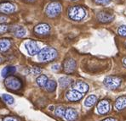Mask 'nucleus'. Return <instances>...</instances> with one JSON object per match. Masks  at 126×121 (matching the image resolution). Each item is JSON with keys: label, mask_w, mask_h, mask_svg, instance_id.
<instances>
[{"label": "nucleus", "mask_w": 126, "mask_h": 121, "mask_svg": "<svg viewBox=\"0 0 126 121\" xmlns=\"http://www.w3.org/2000/svg\"><path fill=\"white\" fill-rule=\"evenodd\" d=\"M63 117L66 121H74L78 117V113L73 108H68L65 110V113Z\"/></svg>", "instance_id": "14"}, {"label": "nucleus", "mask_w": 126, "mask_h": 121, "mask_svg": "<svg viewBox=\"0 0 126 121\" xmlns=\"http://www.w3.org/2000/svg\"><path fill=\"white\" fill-rule=\"evenodd\" d=\"M56 82L55 81V80H48V81L46 82L45 86H44V88H45L46 91H49V92H52V91H54L55 90V88H56Z\"/></svg>", "instance_id": "20"}, {"label": "nucleus", "mask_w": 126, "mask_h": 121, "mask_svg": "<svg viewBox=\"0 0 126 121\" xmlns=\"http://www.w3.org/2000/svg\"><path fill=\"white\" fill-rule=\"evenodd\" d=\"M3 99L4 100V102H6V103L10 104V105H11V104H13L15 102V99L13 98L11 96H10V95L3 94Z\"/></svg>", "instance_id": "23"}, {"label": "nucleus", "mask_w": 126, "mask_h": 121, "mask_svg": "<svg viewBox=\"0 0 126 121\" xmlns=\"http://www.w3.org/2000/svg\"><path fill=\"white\" fill-rule=\"evenodd\" d=\"M3 121H19V120L17 119L14 118V117H5Z\"/></svg>", "instance_id": "30"}, {"label": "nucleus", "mask_w": 126, "mask_h": 121, "mask_svg": "<svg viewBox=\"0 0 126 121\" xmlns=\"http://www.w3.org/2000/svg\"><path fill=\"white\" fill-rule=\"evenodd\" d=\"M3 62V58H2V57H0V64Z\"/></svg>", "instance_id": "34"}, {"label": "nucleus", "mask_w": 126, "mask_h": 121, "mask_svg": "<svg viewBox=\"0 0 126 121\" xmlns=\"http://www.w3.org/2000/svg\"><path fill=\"white\" fill-rule=\"evenodd\" d=\"M66 97L71 102H77V101H79L80 99H82L83 94L75 91V90H70V91H68L66 92Z\"/></svg>", "instance_id": "13"}, {"label": "nucleus", "mask_w": 126, "mask_h": 121, "mask_svg": "<svg viewBox=\"0 0 126 121\" xmlns=\"http://www.w3.org/2000/svg\"><path fill=\"white\" fill-rule=\"evenodd\" d=\"M72 81H73V80H72L70 77H67V76L62 77V78H60V80H59V83H60V86L62 88H66L72 83Z\"/></svg>", "instance_id": "19"}, {"label": "nucleus", "mask_w": 126, "mask_h": 121, "mask_svg": "<svg viewBox=\"0 0 126 121\" xmlns=\"http://www.w3.org/2000/svg\"><path fill=\"white\" fill-rule=\"evenodd\" d=\"M57 57V51L50 47H45L38 52V58L41 62H50Z\"/></svg>", "instance_id": "1"}, {"label": "nucleus", "mask_w": 126, "mask_h": 121, "mask_svg": "<svg viewBox=\"0 0 126 121\" xmlns=\"http://www.w3.org/2000/svg\"><path fill=\"white\" fill-rule=\"evenodd\" d=\"M27 1H33V0H27Z\"/></svg>", "instance_id": "36"}, {"label": "nucleus", "mask_w": 126, "mask_h": 121, "mask_svg": "<svg viewBox=\"0 0 126 121\" xmlns=\"http://www.w3.org/2000/svg\"><path fill=\"white\" fill-rule=\"evenodd\" d=\"M9 21V18L5 14H0V24H3L4 22H7Z\"/></svg>", "instance_id": "29"}, {"label": "nucleus", "mask_w": 126, "mask_h": 121, "mask_svg": "<svg viewBox=\"0 0 126 121\" xmlns=\"http://www.w3.org/2000/svg\"><path fill=\"white\" fill-rule=\"evenodd\" d=\"M11 29V31L14 33V35L16 36V37H23L26 35V31L23 27L21 26H13V27H10Z\"/></svg>", "instance_id": "17"}, {"label": "nucleus", "mask_w": 126, "mask_h": 121, "mask_svg": "<svg viewBox=\"0 0 126 121\" xmlns=\"http://www.w3.org/2000/svg\"><path fill=\"white\" fill-rule=\"evenodd\" d=\"M72 88H73V90H75V91L83 94V93H86L89 91V85L84 81L78 80V81H75L74 83H73Z\"/></svg>", "instance_id": "8"}, {"label": "nucleus", "mask_w": 126, "mask_h": 121, "mask_svg": "<svg viewBox=\"0 0 126 121\" xmlns=\"http://www.w3.org/2000/svg\"><path fill=\"white\" fill-rule=\"evenodd\" d=\"M62 10V3L58 1H53L47 5L45 10V14L48 17L55 18L57 17L61 14Z\"/></svg>", "instance_id": "3"}, {"label": "nucleus", "mask_w": 126, "mask_h": 121, "mask_svg": "<svg viewBox=\"0 0 126 121\" xmlns=\"http://www.w3.org/2000/svg\"><path fill=\"white\" fill-rule=\"evenodd\" d=\"M16 69L14 66H6V67H4L2 69L1 76L3 77H4V78H6V77L10 76V75L16 73Z\"/></svg>", "instance_id": "18"}, {"label": "nucleus", "mask_w": 126, "mask_h": 121, "mask_svg": "<svg viewBox=\"0 0 126 121\" xmlns=\"http://www.w3.org/2000/svg\"><path fill=\"white\" fill-rule=\"evenodd\" d=\"M72 1H77V0H72Z\"/></svg>", "instance_id": "37"}, {"label": "nucleus", "mask_w": 126, "mask_h": 121, "mask_svg": "<svg viewBox=\"0 0 126 121\" xmlns=\"http://www.w3.org/2000/svg\"><path fill=\"white\" fill-rule=\"evenodd\" d=\"M41 72V69H38V67H33L32 68L30 69V73L32 75H37V74H39V73Z\"/></svg>", "instance_id": "28"}, {"label": "nucleus", "mask_w": 126, "mask_h": 121, "mask_svg": "<svg viewBox=\"0 0 126 121\" xmlns=\"http://www.w3.org/2000/svg\"><path fill=\"white\" fill-rule=\"evenodd\" d=\"M118 33L119 36H125L126 37V25H121V26L118 28Z\"/></svg>", "instance_id": "25"}, {"label": "nucleus", "mask_w": 126, "mask_h": 121, "mask_svg": "<svg viewBox=\"0 0 126 121\" xmlns=\"http://www.w3.org/2000/svg\"><path fill=\"white\" fill-rule=\"evenodd\" d=\"M26 47H27V52H28V54L32 55V56L38 54V52L40 51L38 43L35 41L27 42V44H26Z\"/></svg>", "instance_id": "10"}, {"label": "nucleus", "mask_w": 126, "mask_h": 121, "mask_svg": "<svg viewBox=\"0 0 126 121\" xmlns=\"http://www.w3.org/2000/svg\"><path fill=\"white\" fill-rule=\"evenodd\" d=\"M123 64H124V65L126 66V58H125L123 59Z\"/></svg>", "instance_id": "33"}, {"label": "nucleus", "mask_w": 126, "mask_h": 121, "mask_svg": "<svg viewBox=\"0 0 126 121\" xmlns=\"http://www.w3.org/2000/svg\"><path fill=\"white\" fill-rule=\"evenodd\" d=\"M36 81H37V84H38L40 87H44V86H45L46 82L48 81V77L46 76H44V75H41V76H39L37 78Z\"/></svg>", "instance_id": "22"}, {"label": "nucleus", "mask_w": 126, "mask_h": 121, "mask_svg": "<svg viewBox=\"0 0 126 121\" xmlns=\"http://www.w3.org/2000/svg\"><path fill=\"white\" fill-rule=\"evenodd\" d=\"M103 121H116V120H114L113 118H107V119H105Z\"/></svg>", "instance_id": "32"}, {"label": "nucleus", "mask_w": 126, "mask_h": 121, "mask_svg": "<svg viewBox=\"0 0 126 121\" xmlns=\"http://www.w3.org/2000/svg\"><path fill=\"white\" fill-rule=\"evenodd\" d=\"M121 82H122V80L120 77L114 76H109L106 77L103 83H104V85L107 88L114 90L120 87Z\"/></svg>", "instance_id": "5"}, {"label": "nucleus", "mask_w": 126, "mask_h": 121, "mask_svg": "<svg viewBox=\"0 0 126 121\" xmlns=\"http://www.w3.org/2000/svg\"><path fill=\"white\" fill-rule=\"evenodd\" d=\"M53 109H54L53 106H51V107H49V110H53Z\"/></svg>", "instance_id": "35"}, {"label": "nucleus", "mask_w": 126, "mask_h": 121, "mask_svg": "<svg viewBox=\"0 0 126 121\" xmlns=\"http://www.w3.org/2000/svg\"><path fill=\"white\" fill-rule=\"evenodd\" d=\"M94 2L99 5H107L110 3L111 0H94Z\"/></svg>", "instance_id": "27"}, {"label": "nucleus", "mask_w": 126, "mask_h": 121, "mask_svg": "<svg viewBox=\"0 0 126 121\" xmlns=\"http://www.w3.org/2000/svg\"><path fill=\"white\" fill-rule=\"evenodd\" d=\"M96 102H97V97L94 96V95H90V96H89L88 98H86V100H85V102H84V105L86 106V107L90 108V107H92Z\"/></svg>", "instance_id": "21"}, {"label": "nucleus", "mask_w": 126, "mask_h": 121, "mask_svg": "<svg viewBox=\"0 0 126 121\" xmlns=\"http://www.w3.org/2000/svg\"><path fill=\"white\" fill-rule=\"evenodd\" d=\"M114 107H115V109L117 110H118V111L125 109L126 108V96H121L117 98L115 101Z\"/></svg>", "instance_id": "15"}, {"label": "nucleus", "mask_w": 126, "mask_h": 121, "mask_svg": "<svg viewBox=\"0 0 126 121\" xmlns=\"http://www.w3.org/2000/svg\"><path fill=\"white\" fill-rule=\"evenodd\" d=\"M97 20L101 23H109L113 20V15L106 11H101V12L98 13Z\"/></svg>", "instance_id": "12"}, {"label": "nucleus", "mask_w": 126, "mask_h": 121, "mask_svg": "<svg viewBox=\"0 0 126 121\" xmlns=\"http://www.w3.org/2000/svg\"><path fill=\"white\" fill-rule=\"evenodd\" d=\"M76 62L73 58H66L64 61L63 64V69H64L65 73L66 74H71V73L74 72V70L76 69Z\"/></svg>", "instance_id": "6"}, {"label": "nucleus", "mask_w": 126, "mask_h": 121, "mask_svg": "<svg viewBox=\"0 0 126 121\" xmlns=\"http://www.w3.org/2000/svg\"><path fill=\"white\" fill-rule=\"evenodd\" d=\"M52 70L54 71H58L60 70V65H55L52 66Z\"/></svg>", "instance_id": "31"}, {"label": "nucleus", "mask_w": 126, "mask_h": 121, "mask_svg": "<svg viewBox=\"0 0 126 121\" xmlns=\"http://www.w3.org/2000/svg\"><path fill=\"white\" fill-rule=\"evenodd\" d=\"M4 84L6 86V87L9 90H11V91H18L22 87L21 80L16 76H13L6 77V79L4 80Z\"/></svg>", "instance_id": "4"}, {"label": "nucleus", "mask_w": 126, "mask_h": 121, "mask_svg": "<svg viewBox=\"0 0 126 121\" xmlns=\"http://www.w3.org/2000/svg\"><path fill=\"white\" fill-rule=\"evenodd\" d=\"M110 110V102L108 100H101L97 104V111L100 114H105Z\"/></svg>", "instance_id": "11"}, {"label": "nucleus", "mask_w": 126, "mask_h": 121, "mask_svg": "<svg viewBox=\"0 0 126 121\" xmlns=\"http://www.w3.org/2000/svg\"><path fill=\"white\" fill-rule=\"evenodd\" d=\"M50 32V26L46 23H41L36 25L34 28V32L37 35H41V36H45L48 35Z\"/></svg>", "instance_id": "7"}, {"label": "nucleus", "mask_w": 126, "mask_h": 121, "mask_svg": "<svg viewBox=\"0 0 126 121\" xmlns=\"http://www.w3.org/2000/svg\"><path fill=\"white\" fill-rule=\"evenodd\" d=\"M65 110L66 109H65L63 107L56 108V109H55V115L58 117H63L64 116V113H65Z\"/></svg>", "instance_id": "24"}, {"label": "nucleus", "mask_w": 126, "mask_h": 121, "mask_svg": "<svg viewBox=\"0 0 126 121\" xmlns=\"http://www.w3.org/2000/svg\"><path fill=\"white\" fill-rule=\"evenodd\" d=\"M10 29V26L7 25H4V24H1L0 25V34H3V33L7 32Z\"/></svg>", "instance_id": "26"}, {"label": "nucleus", "mask_w": 126, "mask_h": 121, "mask_svg": "<svg viewBox=\"0 0 126 121\" xmlns=\"http://www.w3.org/2000/svg\"><path fill=\"white\" fill-rule=\"evenodd\" d=\"M11 46V42L10 39L3 38L0 39V53H4L10 49Z\"/></svg>", "instance_id": "16"}, {"label": "nucleus", "mask_w": 126, "mask_h": 121, "mask_svg": "<svg viewBox=\"0 0 126 121\" xmlns=\"http://www.w3.org/2000/svg\"><path fill=\"white\" fill-rule=\"evenodd\" d=\"M67 14L71 20L75 21H82L86 16V10L82 6L76 5V6H72L68 9Z\"/></svg>", "instance_id": "2"}, {"label": "nucleus", "mask_w": 126, "mask_h": 121, "mask_svg": "<svg viewBox=\"0 0 126 121\" xmlns=\"http://www.w3.org/2000/svg\"><path fill=\"white\" fill-rule=\"evenodd\" d=\"M16 10V6L10 2H3L0 3V13L3 14H12Z\"/></svg>", "instance_id": "9"}]
</instances>
